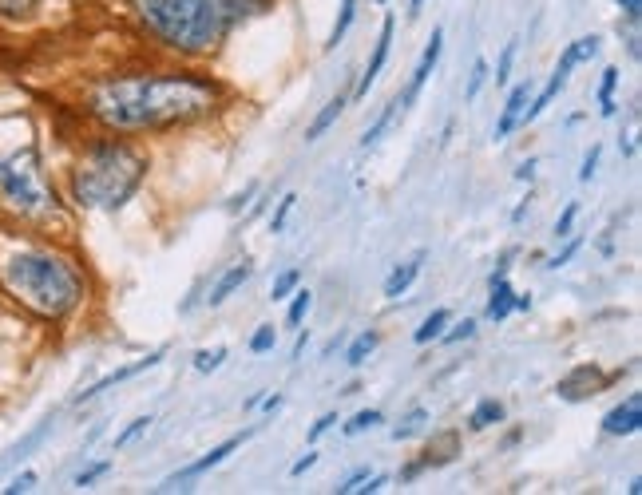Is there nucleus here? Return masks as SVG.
I'll list each match as a JSON object with an SVG mask.
<instances>
[{
  "label": "nucleus",
  "mask_w": 642,
  "mask_h": 495,
  "mask_svg": "<svg viewBox=\"0 0 642 495\" xmlns=\"http://www.w3.org/2000/svg\"><path fill=\"white\" fill-rule=\"evenodd\" d=\"M393 32H397V20L393 16H385L381 20V36H377V48H373V60H369V68L361 72V84H357V92L353 96H369V88L377 84V76H381V68H385V60H389V44H393Z\"/></svg>",
  "instance_id": "9b49d317"
},
{
  "label": "nucleus",
  "mask_w": 642,
  "mask_h": 495,
  "mask_svg": "<svg viewBox=\"0 0 642 495\" xmlns=\"http://www.w3.org/2000/svg\"><path fill=\"white\" fill-rule=\"evenodd\" d=\"M333 424H337V412H325V416H318V424L310 428V444H314V440H321V436H325Z\"/></svg>",
  "instance_id": "ea45409f"
},
{
  "label": "nucleus",
  "mask_w": 642,
  "mask_h": 495,
  "mask_svg": "<svg viewBox=\"0 0 642 495\" xmlns=\"http://www.w3.org/2000/svg\"><path fill=\"white\" fill-rule=\"evenodd\" d=\"M349 99H353V96H345V92H341V96H333L329 103H325V107H321L318 119H314V123L306 127V143H314V139H321V135H325V131H329L333 123H337V115L345 111V103H349Z\"/></svg>",
  "instance_id": "a211bd4d"
},
{
  "label": "nucleus",
  "mask_w": 642,
  "mask_h": 495,
  "mask_svg": "<svg viewBox=\"0 0 642 495\" xmlns=\"http://www.w3.org/2000/svg\"><path fill=\"white\" fill-rule=\"evenodd\" d=\"M472 333H476V321L464 317L460 325H452V333H440V341H444V345H456V341H468Z\"/></svg>",
  "instance_id": "e433bc0d"
},
{
  "label": "nucleus",
  "mask_w": 642,
  "mask_h": 495,
  "mask_svg": "<svg viewBox=\"0 0 642 495\" xmlns=\"http://www.w3.org/2000/svg\"><path fill=\"white\" fill-rule=\"evenodd\" d=\"M278 345V329L274 325H258V333L250 337V353H270Z\"/></svg>",
  "instance_id": "c756f323"
},
{
  "label": "nucleus",
  "mask_w": 642,
  "mask_h": 495,
  "mask_svg": "<svg viewBox=\"0 0 642 495\" xmlns=\"http://www.w3.org/2000/svg\"><path fill=\"white\" fill-rule=\"evenodd\" d=\"M504 420V404L500 400H480L476 408H472V416H468V428L472 432H484V428H492V424H500Z\"/></svg>",
  "instance_id": "aec40b11"
},
{
  "label": "nucleus",
  "mask_w": 642,
  "mask_h": 495,
  "mask_svg": "<svg viewBox=\"0 0 642 495\" xmlns=\"http://www.w3.org/2000/svg\"><path fill=\"white\" fill-rule=\"evenodd\" d=\"M147 428H151V416H139V420H131V424H127V428L115 436V448H127V444H131V440H139Z\"/></svg>",
  "instance_id": "473e14b6"
},
{
  "label": "nucleus",
  "mask_w": 642,
  "mask_h": 495,
  "mask_svg": "<svg viewBox=\"0 0 642 495\" xmlns=\"http://www.w3.org/2000/svg\"><path fill=\"white\" fill-rule=\"evenodd\" d=\"M52 424H56V420L48 416V420H40V424H36V428H32V432H28L24 440H20V444H12V448H8L4 456H0V476H4L8 468H16L20 460H28V452H36V448H40V444H44V440L52 436Z\"/></svg>",
  "instance_id": "4468645a"
},
{
  "label": "nucleus",
  "mask_w": 642,
  "mask_h": 495,
  "mask_svg": "<svg viewBox=\"0 0 642 495\" xmlns=\"http://www.w3.org/2000/svg\"><path fill=\"white\" fill-rule=\"evenodd\" d=\"M524 103H532V84H516V88L508 92V103H504V111H500V119H496V131H492V139H496V143H504V139L520 127V119H524Z\"/></svg>",
  "instance_id": "f8f14e48"
},
{
  "label": "nucleus",
  "mask_w": 642,
  "mask_h": 495,
  "mask_svg": "<svg viewBox=\"0 0 642 495\" xmlns=\"http://www.w3.org/2000/svg\"><path fill=\"white\" fill-rule=\"evenodd\" d=\"M0 8L4 12H24V8H32V0H0Z\"/></svg>",
  "instance_id": "a18cd8bd"
},
{
  "label": "nucleus",
  "mask_w": 642,
  "mask_h": 495,
  "mask_svg": "<svg viewBox=\"0 0 642 495\" xmlns=\"http://www.w3.org/2000/svg\"><path fill=\"white\" fill-rule=\"evenodd\" d=\"M642 428V396L631 393L623 404H615L607 416H603V432L607 436H635Z\"/></svg>",
  "instance_id": "1a4fd4ad"
},
{
  "label": "nucleus",
  "mask_w": 642,
  "mask_h": 495,
  "mask_svg": "<svg viewBox=\"0 0 642 495\" xmlns=\"http://www.w3.org/2000/svg\"><path fill=\"white\" fill-rule=\"evenodd\" d=\"M484 84H488V60H476V64H472V76H468V88H464V103H472V99L480 96Z\"/></svg>",
  "instance_id": "c85d7f7f"
},
{
  "label": "nucleus",
  "mask_w": 642,
  "mask_h": 495,
  "mask_svg": "<svg viewBox=\"0 0 642 495\" xmlns=\"http://www.w3.org/2000/svg\"><path fill=\"white\" fill-rule=\"evenodd\" d=\"M512 309H516V290L508 286V274H492L488 278V317L504 321Z\"/></svg>",
  "instance_id": "f3484780"
},
{
  "label": "nucleus",
  "mask_w": 642,
  "mask_h": 495,
  "mask_svg": "<svg viewBox=\"0 0 642 495\" xmlns=\"http://www.w3.org/2000/svg\"><path fill=\"white\" fill-rule=\"evenodd\" d=\"M314 464H318V452H306V456H302V460H298V464L290 468V476H306V472H310Z\"/></svg>",
  "instance_id": "c03bdc74"
},
{
  "label": "nucleus",
  "mask_w": 642,
  "mask_h": 495,
  "mask_svg": "<svg viewBox=\"0 0 642 495\" xmlns=\"http://www.w3.org/2000/svg\"><path fill=\"white\" fill-rule=\"evenodd\" d=\"M516 175H520V179H524V183H528V179H532V175H535V163H524V167H520V171H516Z\"/></svg>",
  "instance_id": "49530a36"
},
{
  "label": "nucleus",
  "mask_w": 642,
  "mask_h": 495,
  "mask_svg": "<svg viewBox=\"0 0 642 495\" xmlns=\"http://www.w3.org/2000/svg\"><path fill=\"white\" fill-rule=\"evenodd\" d=\"M397 111H405V107H401V99H389V103H385V111L377 115V123H373V127L361 135V147H373V143H377V139L389 131V123L397 119Z\"/></svg>",
  "instance_id": "4be33fe9"
},
{
  "label": "nucleus",
  "mask_w": 642,
  "mask_h": 495,
  "mask_svg": "<svg viewBox=\"0 0 642 495\" xmlns=\"http://www.w3.org/2000/svg\"><path fill=\"white\" fill-rule=\"evenodd\" d=\"M258 195V183H250V187H246V191H242V195H234L230 198V202H226V210H230V214H238V210H242V206H246V202H250V198Z\"/></svg>",
  "instance_id": "a19ab883"
},
{
  "label": "nucleus",
  "mask_w": 642,
  "mask_h": 495,
  "mask_svg": "<svg viewBox=\"0 0 642 495\" xmlns=\"http://www.w3.org/2000/svg\"><path fill=\"white\" fill-rule=\"evenodd\" d=\"M222 361H226V349H222V345H218V349H199V353H195V369H199V373H214Z\"/></svg>",
  "instance_id": "7c9ffc66"
},
{
  "label": "nucleus",
  "mask_w": 642,
  "mask_h": 495,
  "mask_svg": "<svg viewBox=\"0 0 642 495\" xmlns=\"http://www.w3.org/2000/svg\"><path fill=\"white\" fill-rule=\"evenodd\" d=\"M218 88L203 76H123L92 92V115L115 131H155L214 111Z\"/></svg>",
  "instance_id": "f257e3e1"
},
{
  "label": "nucleus",
  "mask_w": 642,
  "mask_h": 495,
  "mask_svg": "<svg viewBox=\"0 0 642 495\" xmlns=\"http://www.w3.org/2000/svg\"><path fill=\"white\" fill-rule=\"evenodd\" d=\"M147 179V155L123 139H100L88 147L72 175V198L88 210H119Z\"/></svg>",
  "instance_id": "7ed1b4c3"
},
{
  "label": "nucleus",
  "mask_w": 642,
  "mask_h": 495,
  "mask_svg": "<svg viewBox=\"0 0 642 495\" xmlns=\"http://www.w3.org/2000/svg\"><path fill=\"white\" fill-rule=\"evenodd\" d=\"M266 0H135L139 20L179 52H211L214 44Z\"/></svg>",
  "instance_id": "f03ea898"
},
{
  "label": "nucleus",
  "mask_w": 642,
  "mask_h": 495,
  "mask_svg": "<svg viewBox=\"0 0 642 495\" xmlns=\"http://www.w3.org/2000/svg\"><path fill=\"white\" fill-rule=\"evenodd\" d=\"M250 436H254V428H246V432H238V436H230V440H222V444H218V448H211V452H207L203 460H195V464H187L183 472H175V476H167V480H163V492H175V488H187V484H195L199 476H207V472H214V468H218V464H222V460H226L230 452H238V448H242V444H246Z\"/></svg>",
  "instance_id": "0eeeda50"
},
{
  "label": "nucleus",
  "mask_w": 642,
  "mask_h": 495,
  "mask_svg": "<svg viewBox=\"0 0 642 495\" xmlns=\"http://www.w3.org/2000/svg\"><path fill=\"white\" fill-rule=\"evenodd\" d=\"M353 16H357V0H341V8H337V24H333V32H329V52L345 40V32H349V24H353Z\"/></svg>",
  "instance_id": "5701e85b"
},
{
  "label": "nucleus",
  "mask_w": 642,
  "mask_h": 495,
  "mask_svg": "<svg viewBox=\"0 0 642 495\" xmlns=\"http://www.w3.org/2000/svg\"><path fill=\"white\" fill-rule=\"evenodd\" d=\"M377 4H381V0H377Z\"/></svg>",
  "instance_id": "8fccbe9b"
},
{
  "label": "nucleus",
  "mask_w": 642,
  "mask_h": 495,
  "mask_svg": "<svg viewBox=\"0 0 642 495\" xmlns=\"http://www.w3.org/2000/svg\"><path fill=\"white\" fill-rule=\"evenodd\" d=\"M615 88H619V68H607L603 84H599V111L603 115H615Z\"/></svg>",
  "instance_id": "a878e982"
},
{
  "label": "nucleus",
  "mask_w": 642,
  "mask_h": 495,
  "mask_svg": "<svg viewBox=\"0 0 642 495\" xmlns=\"http://www.w3.org/2000/svg\"><path fill=\"white\" fill-rule=\"evenodd\" d=\"M579 246H583V238H571V242H567V246H563V250H559L551 262H547V270H559V266H567V262L575 258V250H579Z\"/></svg>",
  "instance_id": "4c0bfd02"
},
{
  "label": "nucleus",
  "mask_w": 642,
  "mask_h": 495,
  "mask_svg": "<svg viewBox=\"0 0 642 495\" xmlns=\"http://www.w3.org/2000/svg\"><path fill=\"white\" fill-rule=\"evenodd\" d=\"M440 52H444V32L440 28H432V40H428V48L421 52V60H417V68H413V76H409V88L401 92V107H409L413 99L421 96V88L428 84V76H432V68H436V60H440Z\"/></svg>",
  "instance_id": "6e6552de"
},
{
  "label": "nucleus",
  "mask_w": 642,
  "mask_h": 495,
  "mask_svg": "<svg viewBox=\"0 0 642 495\" xmlns=\"http://www.w3.org/2000/svg\"><path fill=\"white\" fill-rule=\"evenodd\" d=\"M599 44H603L599 36H583V40H575V44H567V48H563V60H559V68L551 72L547 88H543V92H539V96H535L532 103L524 107V119H520L524 127H528V123H535V119H539V115L551 107V99L567 88V80H571V72H575L579 64H587V60H595V56H599Z\"/></svg>",
  "instance_id": "423d86ee"
},
{
  "label": "nucleus",
  "mask_w": 642,
  "mask_h": 495,
  "mask_svg": "<svg viewBox=\"0 0 642 495\" xmlns=\"http://www.w3.org/2000/svg\"><path fill=\"white\" fill-rule=\"evenodd\" d=\"M0 278H4L8 294L24 301L40 317H64L84 297V278L76 274V266L56 254H40V250L12 254L0 266Z\"/></svg>",
  "instance_id": "20e7f679"
},
{
  "label": "nucleus",
  "mask_w": 642,
  "mask_h": 495,
  "mask_svg": "<svg viewBox=\"0 0 642 495\" xmlns=\"http://www.w3.org/2000/svg\"><path fill=\"white\" fill-rule=\"evenodd\" d=\"M298 282H302V270H286L282 278H274V286H270V297H274V301H286V297L298 290Z\"/></svg>",
  "instance_id": "cd10ccee"
},
{
  "label": "nucleus",
  "mask_w": 642,
  "mask_h": 495,
  "mask_svg": "<svg viewBox=\"0 0 642 495\" xmlns=\"http://www.w3.org/2000/svg\"><path fill=\"white\" fill-rule=\"evenodd\" d=\"M425 424H428V408H413V412L393 428V440H413L417 432H425Z\"/></svg>",
  "instance_id": "393cba45"
},
{
  "label": "nucleus",
  "mask_w": 642,
  "mask_h": 495,
  "mask_svg": "<svg viewBox=\"0 0 642 495\" xmlns=\"http://www.w3.org/2000/svg\"><path fill=\"white\" fill-rule=\"evenodd\" d=\"M32 484H36V476H32V472H24V476H16V480H12V484H8V488H4V492H8V495L32 492Z\"/></svg>",
  "instance_id": "79ce46f5"
},
{
  "label": "nucleus",
  "mask_w": 642,
  "mask_h": 495,
  "mask_svg": "<svg viewBox=\"0 0 642 495\" xmlns=\"http://www.w3.org/2000/svg\"><path fill=\"white\" fill-rule=\"evenodd\" d=\"M250 278H254V262H250V258H242L238 266H230V270H226V274H222V278L214 282V290H211V297H207V305H211V309H218V305H222L226 297L238 294V290H242V286H246Z\"/></svg>",
  "instance_id": "2eb2a0df"
},
{
  "label": "nucleus",
  "mask_w": 642,
  "mask_h": 495,
  "mask_svg": "<svg viewBox=\"0 0 642 495\" xmlns=\"http://www.w3.org/2000/svg\"><path fill=\"white\" fill-rule=\"evenodd\" d=\"M575 218H579V202H567V210H563V214H559V222H555V238H571Z\"/></svg>",
  "instance_id": "c9c22d12"
},
{
  "label": "nucleus",
  "mask_w": 642,
  "mask_h": 495,
  "mask_svg": "<svg viewBox=\"0 0 642 495\" xmlns=\"http://www.w3.org/2000/svg\"><path fill=\"white\" fill-rule=\"evenodd\" d=\"M163 357H167V349H155V353H147V357H139V361H131V365L107 373V377H100L92 389H84L80 400H92V396H100V393H107V389H115V385H123V381H131V377H139V373H147V369H155Z\"/></svg>",
  "instance_id": "9d476101"
},
{
  "label": "nucleus",
  "mask_w": 642,
  "mask_h": 495,
  "mask_svg": "<svg viewBox=\"0 0 642 495\" xmlns=\"http://www.w3.org/2000/svg\"><path fill=\"white\" fill-rule=\"evenodd\" d=\"M421 266H425V250H421V254H413L409 262L393 266V274L385 278V297H389V301H397L401 294H409V286L421 278Z\"/></svg>",
  "instance_id": "dca6fc26"
},
{
  "label": "nucleus",
  "mask_w": 642,
  "mask_h": 495,
  "mask_svg": "<svg viewBox=\"0 0 642 495\" xmlns=\"http://www.w3.org/2000/svg\"><path fill=\"white\" fill-rule=\"evenodd\" d=\"M599 155H603L599 147H591V151H587V159H583V171H579V179H583V183H591V179H595V167H599Z\"/></svg>",
  "instance_id": "58836bf2"
},
{
  "label": "nucleus",
  "mask_w": 642,
  "mask_h": 495,
  "mask_svg": "<svg viewBox=\"0 0 642 495\" xmlns=\"http://www.w3.org/2000/svg\"><path fill=\"white\" fill-rule=\"evenodd\" d=\"M619 8H623V16H627L631 24H639L642 20V0H619Z\"/></svg>",
  "instance_id": "37998d69"
},
{
  "label": "nucleus",
  "mask_w": 642,
  "mask_h": 495,
  "mask_svg": "<svg viewBox=\"0 0 642 495\" xmlns=\"http://www.w3.org/2000/svg\"><path fill=\"white\" fill-rule=\"evenodd\" d=\"M377 345H381V337H377L373 329L357 333V337H353V345L345 349V365H349V369H361V365L373 357V349H377Z\"/></svg>",
  "instance_id": "6ab92c4d"
},
{
  "label": "nucleus",
  "mask_w": 642,
  "mask_h": 495,
  "mask_svg": "<svg viewBox=\"0 0 642 495\" xmlns=\"http://www.w3.org/2000/svg\"><path fill=\"white\" fill-rule=\"evenodd\" d=\"M0 195L12 210L20 214H44L52 206V191L44 183V167L40 155L32 147L0 155Z\"/></svg>",
  "instance_id": "39448f33"
},
{
  "label": "nucleus",
  "mask_w": 642,
  "mask_h": 495,
  "mask_svg": "<svg viewBox=\"0 0 642 495\" xmlns=\"http://www.w3.org/2000/svg\"><path fill=\"white\" fill-rule=\"evenodd\" d=\"M385 416L377 412V408H365V412H357L349 424H345V436H361V432H369V428H377Z\"/></svg>",
  "instance_id": "bb28decb"
},
{
  "label": "nucleus",
  "mask_w": 642,
  "mask_h": 495,
  "mask_svg": "<svg viewBox=\"0 0 642 495\" xmlns=\"http://www.w3.org/2000/svg\"><path fill=\"white\" fill-rule=\"evenodd\" d=\"M607 381L611 377H599V369L595 365H579L571 377H563L559 381V396H567V400H583V396H595L607 389Z\"/></svg>",
  "instance_id": "ddd939ff"
},
{
  "label": "nucleus",
  "mask_w": 642,
  "mask_h": 495,
  "mask_svg": "<svg viewBox=\"0 0 642 495\" xmlns=\"http://www.w3.org/2000/svg\"><path fill=\"white\" fill-rule=\"evenodd\" d=\"M516 309H532V294H516Z\"/></svg>",
  "instance_id": "de8ad7c7"
},
{
  "label": "nucleus",
  "mask_w": 642,
  "mask_h": 495,
  "mask_svg": "<svg viewBox=\"0 0 642 495\" xmlns=\"http://www.w3.org/2000/svg\"><path fill=\"white\" fill-rule=\"evenodd\" d=\"M421 8H425V0H409V16H413V20L421 16Z\"/></svg>",
  "instance_id": "09e8293b"
},
{
  "label": "nucleus",
  "mask_w": 642,
  "mask_h": 495,
  "mask_svg": "<svg viewBox=\"0 0 642 495\" xmlns=\"http://www.w3.org/2000/svg\"><path fill=\"white\" fill-rule=\"evenodd\" d=\"M290 297H294V301H290V309H286V325L298 329V325L310 317V309H314V294H310V290H294Z\"/></svg>",
  "instance_id": "b1692460"
},
{
  "label": "nucleus",
  "mask_w": 642,
  "mask_h": 495,
  "mask_svg": "<svg viewBox=\"0 0 642 495\" xmlns=\"http://www.w3.org/2000/svg\"><path fill=\"white\" fill-rule=\"evenodd\" d=\"M516 44H520V40H508V48H504V56H500V64H496V88H504V84H508V76H512V64H516Z\"/></svg>",
  "instance_id": "2f4dec72"
},
{
  "label": "nucleus",
  "mask_w": 642,
  "mask_h": 495,
  "mask_svg": "<svg viewBox=\"0 0 642 495\" xmlns=\"http://www.w3.org/2000/svg\"><path fill=\"white\" fill-rule=\"evenodd\" d=\"M107 472H111V460H100V464H92V468H84V472L76 476V488H92L96 480H104Z\"/></svg>",
  "instance_id": "f704fd0d"
},
{
  "label": "nucleus",
  "mask_w": 642,
  "mask_h": 495,
  "mask_svg": "<svg viewBox=\"0 0 642 495\" xmlns=\"http://www.w3.org/2000/svg\"><path fill=\"white\" fill-rule=\"evenodd\" d=\"M448 321H452V313H448V309H432L425 321H421V329L413 333V341H417V345H428V341H440V333L448 329Z\"/></svg>",
  "instance_id": "412c9836"
},
{
  "label": "nucleus",
  "mask_w": 642,
  "mask_h": 495,
  "mask_svg": "<svg viewBox=\"0 0 642 495\" xmlns=\"http://www.w3.org/2000/svg\"><path fill=\"white\" fill-rule=\"evenodd\" d=\"M294 202H298V195H282V202H278V210L270 214V234H282V230H286V218H290Z\"/></svg>",
  "instance_id": "72a5a7b5"
}]
</instances>
